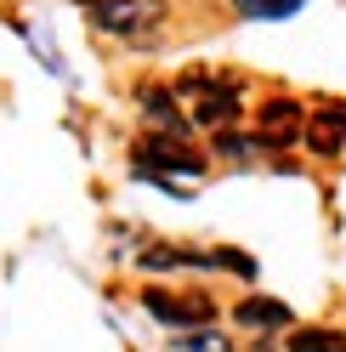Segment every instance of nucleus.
Wrapping results in <instances>:
<instances>
[{"label": "nucleus", "instance_id": "nucleus-1", "mask_svg": "<svg viewBox=\"0 0 346 352\" xmlns=\"http://www.w3.org/2000/svg\"><path fill=\"white\" fill-rule=\"evenodd\" d=\"M165 17V0H102L97 6V29L102 34H119V40H142L154 34Z\"/></svg>", "mask_w": 346, "mask_h": 352}, {"label": "nucleus", "instance_id": "nucleus-2", "mask_svg": "<svg viewBox=\"0 0 346 352\" xmlns=\"http://www.w3.org/2000/svg\"><path fill=\"white\" fill-rule=\"evenodd\" d=\"M307 137V108L290 102V97H273L262 102V120H255V142L262 148H290Z\"/></svg>", "mask_w": 346, "mask_h": 352}, {"label": "nucleus", "instance_id": "nucleus-3", "mask_svg": "<svg viewBox=\"0 0 346 352\" xmlns=\"http://www.w3.org/2000/svg\"><path fill=\"white\" fill-rule=\"evenodd\" d=\"M142 307H148L159 324H210V318H216V296H205V290H187V296L142 290Z\"/></svg>", "mask_w": 346, "mask_h": 352}, {"label": "nucleus", "instance_id": "nucleus-4", "mask_svg": "<svg viewBox=\"0 0 346 352\" xmlns=\"http://www.w3.org/2000/svg\"><path fill=\"white\" fill-rule=\"evenodd\" d=\"M137 165L154 176V170H182V176H199L205 170V153H193L182 142H142L137 148Z\"/></svg>", "mask_w": 346, "mask_h": 352}, {"label": "nucleus", "instance_id": "nucleus-5", "mask_svg": "<svg viewBox=\"0 0 346 352\" xmlns=\"http://www.w3.org/2000/svg\"><path fill=\"white\" fill-rule=\"evenodd\" d=\"M307 142L318 153H341V142H346V102H330V108H318V114H307Z\"/></svg>", "mask_w": 346, "mask_h": 352}, {"label": "nucleus", "instance_id": "nucleus-6", "mask_svg": "<svg viewBox=\"0 0 346 352\" xmlns=\"http://www.w3.org/2000/svg\"><path fill=\"white\" fill-rule=\"evenodd\" d=\"M239 324L244 329H284L290 324V307L284 301H267V296H250V301H239Z\"/></svg>", "mask_w": 346, "mask_h": 352}, {"label": "nucleus", "instance_id": "nucleus-7", "mask_svg": "<svg viewBox=\"0 0 346 352\" xmlns=\"http://www.w3.org/2000/svg\"><path fill=\"white\" fill-rule=\"evenodd\" d=\"M290 352H346V336L341 329H301V336H290Z\"/></svg>", "mask_w": 346, "mask_h": 352}, {"label": "nucleus", "instance_id": "nucleus-8", "mask_svg": "<svg viewBox=\"0 0 346 352\" xmlns=\"http://www.w3.org/2000/svg\"><path fill=\"white\" fill-rule=\"evenodd\" d=\"M142 102H148V114H154V125H165L170 137H182V131H187V120L176 114V102H170L165 91H142Z\"/></svg>", "mask_w": 346, "mask_h": 352}, {"label": "nucleus", "instance_id": "nucleus-9", "mask_svg": "<svg viewBox=\"0 0 346 352\" xmlns=\"http://www.w3.org/2000/svg\"><path fill=\"white\" fill-rule=\"evenodd\" d=\"M233 6H239V17H295L301 6H307V0H233Z\"/></svg>", "mask_w": 346, "mask_h": 352}, {"label": "nucleus", "instance_id": "nucleus-10", "mask_svg": "<svg viewBox=\"0 0 346 352\" xmlns=\"http://www.w3.org/2000/svg\"><path fill=\"white\" fill-rule=\"evenodd\" d=\"M255 148H262V142H250V137H227V131H216V153H227V160H250Z\"/></svg>", "mask_w": 346, "mask_h": 352}, {"label": "nucleus", "instance_id": "nucleus-11", "mask_svg": "<svg viewBox=\"0 0 346 352\" xmlns=\"http://www.w3.org/2000/svg\"><path fill=\"white\" fill-rule=\"evenodd\" d=\"M80 6H91V12H97V6H102V0H80Z\"/></svg>", "mask_w": 346, "mask_h": 352}]
</instances>
